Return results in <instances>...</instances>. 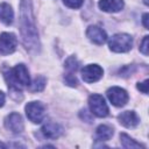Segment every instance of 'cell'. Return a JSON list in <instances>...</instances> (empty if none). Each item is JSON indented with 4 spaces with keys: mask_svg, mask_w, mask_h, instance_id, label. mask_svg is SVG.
<instances>
[{
    "mask_svg": "<svg viewBox=\"0 0 149 149\" xmlns=\"http://www.w3.org/2000/svg\"><path fill=\"white\" fill-rule=\"evenodd\" d=\"M148 86H149V80H148V79H146L144 81H142V83H139V84H137V90H139V91H141L142 93L147 94V93H148Z\"/></svg>",
    "mask_w": 149,
    "mask_h": 149,
    "instance_id": "cell-22",
    "label": "cell"
},
{
    "mask_svg": "<svg viewBox=\"0 0 149 149\" xmlns=\"http://www.w3.org/2000/svg\"><path fill=\"white\" fill-rule=\"evenodd\" d=\"M118 120L122 126H125L127 128H134L140 122V118L137 116V114L134 111H125V112L120 113L118 115Z\"/></svg>",
    "mask_w": 149,
    "mask_h": 149,
    "instance_id": "cell-12",
    "label": "cell"
},
{
    "mask_svg": "<svg viewBox=\"0 0 149 149\" xmlns=\"http://www.w3.org/2000/svg\"><path fill=\"white\" fill-rule=\"evenodd\" d=\"M86 36L91 42L95 44H104L107 41L106 31L98 26H90L86 30Z\"/></svg>",
    "mask_w": 149,
    "mask_h": 149,
    "instance_id": "cell-10",
    "label": "cell"
},
{
    "mask_svg": "<svg viewBox=\"0 0 149 149\" xmlns=\"http://www.w3.org/2000/svg\"><path fill=\"white\" fill-rule=\"evenodd\" d=\"M5 127L8 130H10V132H13L15 134L22 133L23 132V128H24L22 116L19 113H16V112L10 113L5 119Z\"/></svg>",
    "mask_w": 149,
    "mask_h": 149,
    "instance_id": "cell-9",
    "label": "cell"
},
{
    "mask_svg": "<svg viewBox=\"0 0 149 149\" xmlns=\"http://www.w3.org/2000/svg\"><path fill=\"white\" fill-rule=\"evenodd\" d=\"M64 81H65L69 86H77V84H78V80H77L76 76H74L72 72H68V73L64 76Z\"/></svg>",
    "mask_w": 149,
    "mask_h": 149,
    "instance_id": "cell-19",
    "label": "cell"
},
{
    "mask_svg": "<svg viewBox=\"0 0 149 149\" xmlns=\"http://www.w3.org/2000/svg\"><path fill=\"white\" fill-rule=\"evenodd\" d=\"M26 114L31 122L40 123L45 118V107L40 101H30L26 105Z\"/></svg>",
    "mask_w": 149,
    "mask_h": 149,
    "instance_id": "cell-5",
    "label": "cell"
},
{
    "mask_svg": "<svg viewBox=\"0 0 149 149\" xmlns=\"http://www.w3.org/2000/svg\"><path fill=\"white\" fill-rule=\"evenodd\" d=\"M17 45V38L13 33L0 34V52L2 55H9L15 51Z\"/></svg>",
    "mask_w": 149,
    "mask_h": 149,
    "instance_id": "cell-8",
    "label": "cell"
},
{
    "mask_svg": "<svg viewBox=\"0 0 149 149\" xmlns=\"http://www.w3.org/2000/svg\"><path fill=\"white\" fill-rule=\"evenodd\" d=\"M3 104H5V94H3V92L0 91V107H2Z\"/></svg>",
    "mask_w": 149,
    "mask_h": 149,
    "instance_id": "cell-24",
    "label": "cell"
},
{
    "mask_svg": "<svg viewBox=\"0 0 149 149\" xmlns=\"http://www.w3.org/2000/svg\"><path fill=\"white\" fill-rule=\"evenodd\" d=\"M108 100L112 102V105L116 106V107H122L127 104L128 101V93L126 92V90L118 87V86H113L111 88L107 90L106 92Z\"/></svg>",
    "mask_w": 149,
    "mask_h": 149,
    "instance_id": "cell-6",
    "label": "cell"
},
{
    "mask_svg": "<svg viewBox=\"0 0 149 149\" xmlns=\"http://www.w3.org/2000/svg\"><path fill=\"white\" fill-rule=\"evenodd\" d=\"M41 133L44 137L47 139H58L62 133H63V127L56 122H52V121H49L47 123H44L41 128Z\"/></svg>",
    "mask_w": 149,
    "mask_h": 149,
    "instance_id": "cell-11",
    "label": "cell"
},
{
    "mask_svg": "<svg viewBox=\"0 0 149 149\" xmlns=\"http://www.w3.org/2000/svg\"><path fill=\"white\" fill-rule=\"evenodd\" d=\"M148 36H144L143 37V40L141 41V43H140V51L144 55V56H148V54H149V51H148Z\"/></svg>",
    "mask_w": 149,
    "mask_h": 149,
    "instance_id": "cell-21",
    "label": "cell"
},
{
    "mask_svg": "<svg viewBox=\"0 0 149 149\" xmlns=\"http://www.w3.org/2000/svg\"><path fill=\"white\" fill-rule=\"evenodd\" d=\"M99 8L107 13H116L123 8V0H100Z\"/></svg>",
    "mask_w": 149,
    "mask_h": 149,
    "instance_id": "cell-13",
    "label": "cell"
},
{
    "mask_svg": "<svg viewBox=\"0 0 149 149\" xmlns=\"http://www.w3.org/2000/svg\"><path fill=\"white\" fill-rule=\"evenodd\" d=\"M64 5L68 6L69 8H73V9H77V8H80L84 0H63Z\"/></svg>",
    "mask_w": 149,
    "mask_h": 149,
    "instance_id": "cell-20",
    "label": "cell"
},
{
    "mask_svg": "<svg viewBox=\"0 0 149 149\" xmlns=\"http://www.w3.org/2000/svg\"><path fill=\"white\" fill-rule=\"evenodd\" d=\"M148 17H149L148 13L143 14V16H142V22H143V26H144V28H146V29H148V28H149V24H148Z\"/></svg>",
    "mask_w": 149,
    "mask_h": 149,
    "instance_id": "cell-23",
    "label": "cell"
},
{
    "mask_svg": "<svg viewBox=\"0 0 149 149\" xmlns=\"http://www.w3.org/2000/svg\"><path fill=\"white\" fill-rule=\"evenodd\" d=\"M95 141H108L113 136V128L107 125H99L95 129Z\"/></svg>",
    "mask_w": 149,
    "mask_h": 149,
    "instance_id": "cell-15",
    "label": "cell"
},
{
    "mask_svg": "<svg viewBox=\"0 0 149 149\" xmlns=\"http://www.w3.org/2000/svg\"><path fill=\"white\" fill-rule=\"evenodd\" d=\"M6 147H7L6 144H3V143H1V142H0V148H6Z\"/></svg>",
    "mask_w": 149,
    "mask_h": 149,
    "instance_id": "cell-25",
    "label": "cell"
},
{
    "mask_svg": "<svg viewBox=\"0 0 149 149\" xmlns=\"http://www.w3.org/2000/svg\"><path fill=\"white\" fill-rule=\"evenodd\" d=\"M64 66H65V69L66 70H69V72H76L77 70H78V68H79V62H78V59L74 57V56H71V57H69L66 61H65V63H64Z\"/></svg>",
    "mask_w": 149,
    "mask_h": 149,
    "instance_id": "cell-18",
    "label": "cell"
},
{
    "mask_svg": "<svg viewBox=\"0 0 149 149\" xmlns=\"http://www.w3.org/2000/svg\"><path fill=\"white\" fill-rule=\"evenodd\" d=\"M104 74V70L98 64H88L81 69V78L86 83H95Z\"/></svg>",
    "mask_w": 149,
    "mask_h": 149,
    "instance_id": "cell-7",
    "label": "cell"
},
{
    "mask_svg": "<svg viewBox=\"0 0 149 149\" xmlns=\"http://www.w3.org/2000/svg\"><path fill=\"white\" fill-rule=\"evenodd\" d=\"M0 20L9 26L13 23V20H14V12L10 7V5H8L7 2H2L0 3Z\"/></svg>",
    "mask_w": 149,
    "mask_h": 149,
    "instance_id": "cell-14",
    "label": "cell"
},
{
    "mask_svg": "<svg viewBox=\"0 0 149 149\" xmlns=\"http://www.w3.org/2000/svg\"><path fill=\"white\" fill-rule=\"evenodd\" d=\"M45 84H47V79L43 76H38L35 78L33 84H30V91L31 92H40L45 87Z\"/></svg>",
    "mask_w": 149,
    "mask_h": 149,
    "instance_id": "cell-17",
    "label": "cell"
},
{
    "mask_svg": "<svg viewBox=\"0 0 149 149\" xmlns=\"http://www.w3.org/2000/svg\"><path fill=\"white\" fill-rule=\"evenodd\" d=\"M120 141H121V144L123 148H127V149H133V148H144L142 144H140L139 142H136L135 140H133L129 135L122 133L120 134Z\"/></svg>",
    "mask_w": 149,
    "mask_h": 149,
    "instance_id": "cell-16",
    "label": "cell"
},
{
    "mask_svg": "<svg viewBox=\"0 0 149 149\" xmlns=\"http://www.w3.org/2000/svg\"><path fill=\"white\" fill-rule=\"evenodd\" d=\"M20 34L24 48L31 54L40 50L38 33L35 24L31 0H20V19H19Z\"/></svg>",
    "mask_w": 149,
    "mask_h": 149,
    "instance_id": "cell-1",
    "label": "cell"
},
{
    "mask_svg": "<svg viewBox=\"0 0 149 149\" xmlns=\"http://www.w3.org/2000/svg\"><path fill=\"white\" fill-rule=\"evenodd\" d=\"M5 79L8 84V88L13 93H20L23 87L30 85V77L28 69L24 64H17L14 68L5 72Z\"/></svg>",
    "mask_w": 149,
    "mask_h": 149,
    "instance_id": "cell-2",
    "label": "cell"
},
{
    "mask_svg": "<svg viewBox=\"0 0 149 149\" xmlns=\"http://www.w3.org/2000/svg\"><path fill=\"white\" fill-rule=\"evenodd\" d=\"M88 106H90L91 113L98 118H105L109 113L108 106L104 97L100 94H91L88 97Z\"/></svg>",
    "mask_w": 149,
    "mask_h": 149,
    "instance_id": "cell-4",
    "label": "cell"
},
{
    "mask_svg": "<svg viewBox=\"0 0 149 149\" xmlns=\"http://www.w3.org/2000/svg\"><path fill=\"white\" fill-rule=\"evenodd\" d=\"M133 37L128 34H115L108 41V47L114 52H127L132 49Z\"/></svg>",
    "mask_w": 149,
    "mask_h": 149,
    "instance_id": "cell-3",
    "label": "cell"
},
{
    "mask_svg": "<svg viewBox=\"0 0 149 149\" xmlns=\"http://www.w3.org/2000/svg\"><path fill=\"white\" fill-rule=\"evenodd\" d=\"M143 2H144V5H148V3H149L148 0H143Z\"/></svg>",
    "mask_w": 149,
    "mask_h": 149,
    "instance_id": "cell-26",
    "label": "cell"
}]
</instances>
